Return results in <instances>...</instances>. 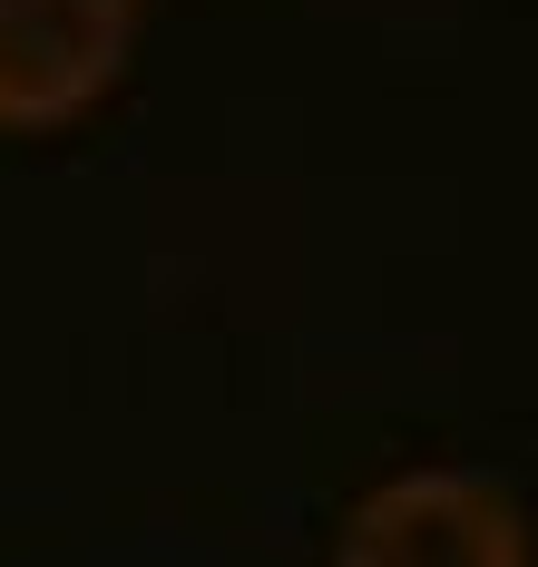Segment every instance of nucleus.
Instances as JSON below:
<instances>
[{
	"mask_svg": "<svg viewBox=\"0 0 538 567\" xmlns=\"http://www.w3.org/2000/svg\"><path fill=\"white\" fill-rule=\"evenodd\" d=\"M137 0H0V127H60L118 89Z\"/></svg>",
	"mask_w": 538,
	"mask_h": 567,
	"instance_id": "nucleus-2",
	"label": "nucleus"
},
{
	"mask_svg": "<svg viewBox=\"0 0 538 567\" xmlns=\"http://www.w3.org/2000/svg\"><path fill=\"white\" fill-rule=\"evenodd\" d=\"M333 567H529V518L479 470H402L353 499Z\"/></svg>",
	"mask_w": 538,
	"mask_h": 567,
	"instance_id": "nucleus-1",
	"label": "nucleus"
}]
</instances>
